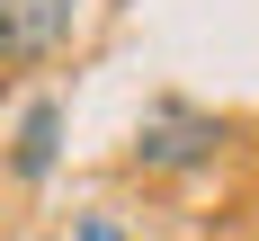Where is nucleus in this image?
Listing matches in <instances>:
<instances>
[{
    "label": "nucleus",
    "mask_w": 259,
    "mask_h": 241,
    "mask_svg": "<svg viewBox=\"0 0 259 241\" xmlns=\"http://www.w3.org/2000/svg\"><path fill=\"white\" fill-rule=\"evenodd\" d=\"M214 143H224V116H214V107L161 99L152 116H143V134H134V161H143V170H197V161H214Z\"/></svg>",
    "instance_id": "obj_1"
},
{
    "label": "nucleus",
    "mask_w": 259,
    "mask_h": 241,
    "mask_svg": "<svg viewBox=\"0 0 259 241\" xmlns=\"http://www.w3.org/2000/svg\"><path fill=\"white\" fill-rule=\"evenodd\" d=\"M80 27V0H0V63H45V54L72 45Z\"/></svg>",
    "instance_id": "obj_2"
},
{
    "label": "nucleus",
    "mask_w": 259,
    "mask_h": 241,
    "mask_svg": "<svg viewBox=\"0 0 259 241\" xmlns=\"http://www.w3.org/2000/svg\"><path fill=\"white\" fill-rule=\"evenodd\" d=\"M54 161H63V107H54V99H27L18 143H9V170L36 187V179H54Z\"/></svg>",
    "instance_id": "obj_3"
},
{
    "label": "nucleus",
    "mask_w": 259,
    "mask_h": 241,
    "mask_svg": "<svg viewBox=\"0 0 259 241\" xmlns=\"http://www.w3.org/2000/svg\"><path fill=\"white\" fill-rule=\"evenodd\" d=\"M80 241H125V232H116V214H90V223H80Z\"/></svg>",
    "instance_id": "obj_4"
}]
</instances>
